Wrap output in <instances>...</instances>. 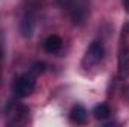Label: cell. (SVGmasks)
I'll list each match as a JSON object with an SVG mask.
<instances>
[{
    "mask_svg": "<svg viewBox=\"0 0 129 127\" xmlns=\"http://www.w3.org/2000/svg\"><path fill=\"white\" fill-rule=\"evenodd\" d=\"M35 87H36V75L29 72V73H24V75H21L15 79L14 93L18 97H27L33 93Z\"/></svg>",
    "mask_w": 129,
    "mask_h": 127,
    "instance_id": "cell-1",
    "label": "cell"
},
{
    "mask_svg": "<svg viewBox=\"0 0 129 127\" xmlns=\"http://www.w3.org/2000/svg\"><path fill=\"white\" fill-rule=\"evenodd\" d=\"M68 6H69V15H71L72 23L75 26L84 24L89 15V5L84 0H71Z\"/></svg>",
    "mask_w": 129,
    "mask_h": 127,
    "instance_id": "cell-2",
    "label": "cell"
},
{
    "mask_svg": "<svg viewBox=\"0 0 129 127\" xmlns=\"http://www.w3.org/2000/svg\"><path fill=\"white\" fill-rule=\"evenodd\" d=\"M117 76H119V79H126L129 76V45L123 39L120 40V46H119Z\"/></svg>",
    "mask_w": 129,
    "mask_h": 127,
    "instance_id": "cell-3",
    "label": "cell"
},
{
    "mask_svg": "<svg viewBox=\"0 0 129 127\" xmlns=\"http://www.w3.org/2000/svg\"><path fill=\"white\" fill-rule=\"evenodd\" d=\"M104 54H105V48H104V43L102 42H92L90 46L87 48L86 51V55H84V60L83 63L84 66H95L98 64L99 61H102L104 58Z\"/></svg>",
    "mask_w": 129,
    "mask_h": 127,
    "instance_id": "cell-4",
    "label": "cell"
},
{
    "mask_svg": "<svg viewBox=\"0 0 129 127\" xmlns=\"http://www.w3.org/2000/svg\"><path fill=\"white\" fill-rule=\"evenodd\" d=\"M29 115V109L23 105H17V103H11L8 106V117H9V123L11 124H20L24 121V118Z\"/></svg>",
    "mask_w": 129,
    "mask_h": 127,
    "instance_id": "cell-5",
    "label": "cell"
},
{
    "mask_svg": "<svg viewBox=\"0 0 129 127\" xmlns=\"http://www.w3.org/2000/svg\"><path fill=\"white\" fill-rule=\"evenodd\" d=\"M62 45H63V40H62V37L57 36V34L48 36V37L45 39V42H44V48H45V51L50 52V54L59 52V51L62 49Z\"/></svg>",
    "mask_w": 129,
    "mask_h": 127,
    "instance_id": "cell-6",
    "label": "cell"
},
{
    "mask_svg": "<svg viewBox=\"0 0 129 127\" xmlns=\"http://www.w3.org/2000/svg\"><path fill=\"white\" fill-rule=\"evenodd\" d=\"M33 30H35V20L30 14H26L21 20V24H20V32L24 37H30L33 34Z\"/></svg>",
    "mask_w": 129,
    "mask_h": 127,
    "instance_id": "cell-7",
    "label": "cell"
},
{
    "mask_svg": "<svg viewBox=\"0 0 129 127\" xmlns=\"http://www.w3.org/2000/svg\"><path fill=\"white\" fill-rule=\"evenodd\" d=\"M69 117H71L72 123H75V124H84L87 121V111L81 105H77V106L72 108Z\"/></svg>",
    "mask_w": 129,
    "mask_h": 127,
    "instance_id": "cell-8",
    "label": "cell"
},
{
    "mask_svg": "<svg viewBox=\"0 0 129 127\" xmlns=\"http://www.w3.org/2000/svg\"><path fill=\"white\" fill-rule=\"evenodd\" d=\"M93 115H95L96 120H107L111 115V109L107 103H99L93 109Z\"/></svg>",
    "mask_w": 129,
    "mask_h": 127,
    "instance_id": "cell-9",
    "label": "cell"
},
{
    "mask_svg": "<svg viewBox=\"0 0 129 127\" xmlns=\"http://www.w3.org/2000/svg\"><path fill=\"white\" fill-rule=\"evenodd\" d=\"M44 70H45V64L41 63V61L35 63V64L32 66V69H30V72H32L33 75H36V76H38V75H41V73H42Z\"/></svg>",
    "mask_w": 129,
    "mask_h": 127,
    "instance_id": "cell-10",
    "label": "cell"
},
{
    "mask_svg": "<svg viewBox=\"0 0 129 127\" xmlns=\"http://www.w3.org/2000/svg\"><path fill=\"white\" fill-rule=\"evenodd\" d=\"M57 3L62 5V6H68V5L71 3V0H57Z\"/></svg>",
    "mask_w": 129,
    "mask_h": 127,
    "instance_id": "cell-11",
    "label": "cell"
},
{
    "mask_svg": "<svg viewBox=\"0 0 129 127\" xmlns=\"http://www.w3.org/2000/svg\"><path fill=\"white\" fill-rule=\"evenodd\" d=\"M123 6H125V9L129 12V0H123Z\"/></svg>",
    "mask_w": 129,
    "mask_h": 127,
    "instance_id": "cell-12",
    "label": "cell"
},
{
    "mask_svg": "<svg viewBox=\"0 0 129 127\" xmlns=\"http://www.w3.org/2000/svg\"><path fill=\"white\" fill-rule=\"evenodd\" d=\"M2 55H3V51H2V46H0V58H2Z\"/></svg>",
    "mask_w": 129,
    "mask_h": 127,
    "instance_id": "cell-13",
    "label": "cell"
}]
</instances>
